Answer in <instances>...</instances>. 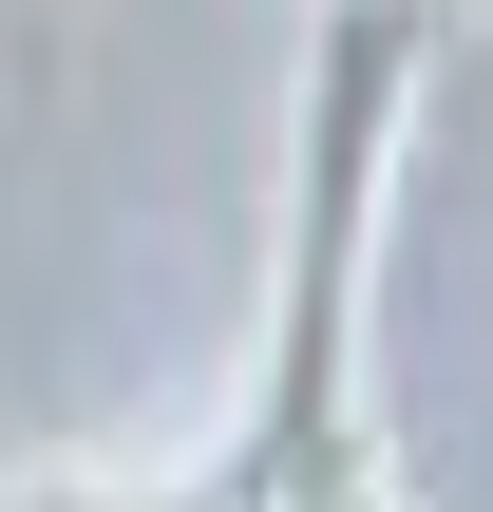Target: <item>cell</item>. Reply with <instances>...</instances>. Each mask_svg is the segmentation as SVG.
I'll list each match as a JSON object with an SVG mask.
<instances>
[{
	"instance_id": "obj_1",
	"label": "cell",
	"mask_w": 493,
	"mask_h": 512,
	"mask_svg": "<svg viewBox=\"0 0 493 512\" xmlns=\"http://www.w3.org/2000/svg\"><path fill=\"white\" fill-rule=\"evenodd\" d=\"M399 152H418V0H323L304 95H285V266H266V342L209 456H171L190 512H418L380 437V228H399Z\"/></svg>"
},
{
	"instance_id": "obj_2",
	"label": "cell",
	"mask_w": 493,
	"mask_h": 512,
	"mask_svg": "<svg viewBox=\"0 0 493 512\" xmlns=\"http://www.w3.org/2000/svg\"><path fill=\"white\" fill-rule=\"evenodd\" d=\"M0 512H190V475L152 456V475H114V456H38V475H0Z\"/></svg>"
}]
</instances>
